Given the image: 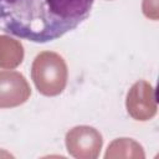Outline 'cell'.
<instances>
[{
  "label": "cell",
  "mask_w": 159,
  "mask_h": 159,
  "mask_svg": "<svg viewBox=\"0 0 159 159\" xmlns=\"http://www.w3.org/2000/svg\"><path fill=\"white\" fill-rule=\"evenodd\" d=\"M31 96V88L20 72L0 71V108L24 104Z\"/></svg>",
  "instance_id": "obj_5"
},
{
  "label": "cell",
  "mask_w": 159,
  "mask_h": 159,
  "mask_svg": "<svg viewBox=\"0 0 159 159\" xmlns=\"http://www.w3.org/2000/svg\"><path fill=\"white\" fill-rule=\"evenodd\" d=\"M24 60V46L20 41L0 35V68L14 70Z\"/></svg>",
  "instance_id": "obj_6"
},
{
  "label": "cell",
  "mask_w": 159,
  "mask_h": 159,
  "mask_svg": "<svg viewBox=\"0 0 159 159\" xmlns=\"http://www.w3.org/2000/svg\"><path fill=\"white\" fill-rule=\"evenodd\" d=\"M94 0H0V29L32 42H50L76 29Z\"/></svg>",
  "instance_id": "obj_1"
},
{
  "label": "cell",
  "mask_w": 159,
  "mask_h": 159,
  "mask_svg": "<svg viewBox=\"0 0 159 159\" xmlns=\"http://www.w3.org/2000/svg\"><path fill=\"white\" fill-rule=\"evenodd\" d=\"M65 144L70 155L77 159H96L103 145L101 133L89 125H77L70 129L65 137Z\"/></svg>",
  "instance_id": "obj_3"
},
{
  "label": "cell",
  "mask_w": 159,
  "mask_h": 159,
  "mask_svg": "<svg viewBox=\"0 0 159 159\" xmlns=\"http://www.w3.org/2000/svg\"><path fill=\"white\" fill-rule=\"evenodd\" d=\"M143 14L153 20L158 19V0H143Z\"/></svg>",
  "instance_id": "obj_8"
},
{
  "label": "cell",
  "mask_w": 159,
  "mask_h": 159,
  "mask_svg": "<svg viewBox=\"0 0 159 159\" xmlns=\"http://www.w3.org/2000/svg\"><path fill=\"white\" fill-rule=\"evenodd\" d=\"M31 78L41 94L47 97L58 96L63 92L68 78L63 57L52 51L39 53L31 66Z\"/></svg>",
  "instance_id": "obj_2"
},
{
  "label": "cell",
  "mask_w": 159,
  "mask_h": 159,
  "mask_svg": "<svg viewBox=\"0 0 159 159\" xmlns=\"http://www.w3.org/2000/svg\"><path fill=\"white\" fill-rule=\"evenodd\" d=\"M106 159L113 158H135L144 159L145 154L143 147L130 138H118L114 139L109 145L104 155Z\"/></svg>",
  "instance_id": "obj_7"
},
{
  "label": "cell",
  "mask_w": 159,
  "mask_h": 159,
  "mask_svg": "<svg viewBox=\"0 0 159 159\" xmlns=\"http://www.w3.org/2000/svg\"><path fill=\"white\" fill-rule=\"evenodd\" d=\"M125 108L128 114L140 122L152 119L157 114V96L154 87L147 81L135 82L125 97Z\"/></svg>",
  "instance_id": "obj_4"
}]
</instances>
